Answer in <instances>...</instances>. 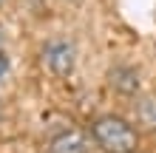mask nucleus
<instances>
[{"mask_svg":"<svg viewBox=\"0 0 156 153\" xmlns=\"http://www.w3.org/2000/svg\"><path fill=\"white\" fill-rule=\"evenodd\" d=\"M131 113H133V125H136V128L153 133V130H156V94H153V91L139 94V96L133 99Z\"/></svg>","mask_w":156,"mask_h":153,"instance_id":"39448f33","label":"nucleus"},{"mask_svg":"<svg viewBox=\"0 0 156 153\" xmlns=\"http://www.w3.org/2000/svg\"><path fill=\"white\" fill-rule=\"evenodd\" d=\"M48 153H88V136L80 128H62L48 139Z\"/></svg>","mask_w":156,"mask_h":153,"instance_id":"7ed1b4c3","label":"nucleus"},{"mask_svg":"<svg viewBox=\"0 0 156 153\" xmlns=\"http://www.w3.org/2000/svg\"><path fill=\"white\" fill-rule=\"evenodd\" d=\"M91 139L102 153H136L139 150V130L133 122L122 116L105 113L91 122Z\"/></svg>","mask_w":156,"mask_h":153,"instance_id":"f257e3e1","label":"nucleus"},{"mask_svg":"<svg viewBox=\"0 0 156 153\" xmlns=\"http://www.w3.org/2000/svg\"><path fill=\"white\" fill-rule=\"evenodd\" d=\"M108 85L116 96H136L139 94V74L131 65H114L108 71Z\"/></svg>","mask_w":156,"mask_h":153,"instance_id":"20e7f679","label":"nucleus"},{"mask_svg":"<svg viewBox=\"0 0 156 153\" xmlns=\"http://www.w3.org/2000/svg\"><path fill=\"white\" fill-rule=\"evenodd\" d=\"M3 6H6V0H0V9H3Z\"/></svg>","mask_w":156,"mask_h":153,"instance_id":"0eeeda50","label":"nucleus"},{"mask_svg":"<svg viewBox=\"0 0 156 153\" xmlns=\"http://www.w3.org/2000/svg\"><path fill=\"white\" fill-rule=\"evenodd\" d=\"M43 65L54 77H71L77 68V48L71 40H48L43 46Z\"/></svg>","mask_w":156,"mask_h":153,"instance_id":"f03ea898","label":"nucleus"},{"mask_svg":"<svg viewBox=\"0 0 156 153\" xmlns=\"http://www.w3.org/2000/svg\"><path fill=\"white\" fill-rule=\"evenodd\" d=\"M9 68V60H6V54L3 51H0V77H3V71Z\"/></svg>","mask_w":156,"mask_h":153,"instance_id":"423d86ee","label":"nucleus"}]
</instances>
